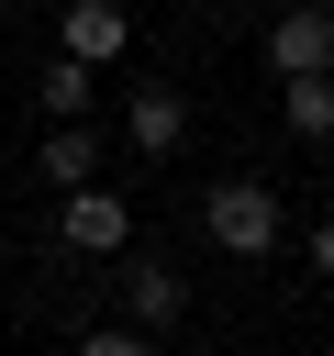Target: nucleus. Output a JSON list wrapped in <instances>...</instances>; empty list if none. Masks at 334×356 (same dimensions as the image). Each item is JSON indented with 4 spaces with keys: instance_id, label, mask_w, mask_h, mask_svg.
I'll use <instances>...</instances> for the list:
<instances>
[{
    "instance_id": "nucleus-1",
    "label": "nucleus",
    "mask_w": 334,
    "mask_h": 356,
    "mask_svg": "<svg viewBox=\"0 0 334 356\" xmlns=\"http://www.w3.org/2000/svg\"><path fill=\"white\" fill-rule=\"evenodd\" d=\"M200 222H212L223 256H278V234H289V211H278L267 178H223V189L200 200Z\"/></svg>"
},
{
    "instance_id": "nucleus-2",
    "label": "nucleus",
    "mask_w": 334,
    "mask_h": 356,
    "mask_svg": "<svg viewBox=\"0 0 334 356\" xmlns=\"http://www.w3.org/2000/svg\"><path fill=\"white\" fill-rule=\"evenodd\" d=\"M267 67H278V89H289V78H334V11H323V0H289V11L267 22Z\"/></svg>"
},
{
    "instance_id": "nucleus-3",
    "label": "nucleus",
    "mask_w": 334,
    "mask_h": 356,
    "mask_svg": "<svg viewBox=\"0 0 334 356\" xmlns=\"http://www.w3.org/2000/svg\"><path fill=\"white\" fill-rule=\"evenodd\" d=\"M56 234H67L78 256H122V245H134V211L89 178V189H67V222H56Z\"/></svg>"
},
{
    "instance_id": "nucleus-4",
    "label": "nucleus",
    "mask_w": 334,
    "mask_h": 356,
    "mask_svg": "<svg viewBox=\"0 0 334 356\" xmlns=\"http://www.w3.org/2000/svg\"><path fill=\"white\" fill-rule=\"evenodd\" d=\"M56 33H67V56H78V67H111V56L134 44V11H122V0H67V22H56Z\"/></svg>"
},
{
    "instance_id": "nucleus-5",
    "label": "nucleus",
    "mask_w": 334,
    "mask_h": 356,
    "mask_svg": "<svg viewBox=\"0 0 334 356\" xmlns=\"http://www.w3.org/2000/svg\"><path fill=\"white\" fill-rule=\"evenodd\" d=\"M122 134H134V156H178L189 145V100L178 89H134L122 100Z\"/></svg>"
},
{
    "instance_id": "nucleus-6",
    "label": "nucleus",
    "mask_w": 334,
    "mask_h": 356,
    "mask_svg": "<svg viewBox=\"0 0 334 356\" xmlns=\"http://www.w3.org/2000/svg\"><path fill=\"white\" fill-rule=\"evenodd\" d=\"M122 289H134V334H167V323L189 312V278H178V267H156V256H134V267H122Z\"/></svg>"
},
{
    "instance_id": "nucleus-7",
    "label": "nucleus",
    "mask_w": 334,
    "mask_h": 356,
    "mask_svg": "<svg viewBox=\"0 0 334 356\" xmlns=\"http://www.w3.org/2000/svg\"><path fill=\"white\" fill-rule=\"evenodd\" d=\"M278 122H289L301 145H323V134H334V78H289V89H278Z\"/></svg>"
},
{
    "instance_id": "nucleus-8",
    "label": "nucleus",
    "mask_w": 334,
    "mask_h": 356,
    "mask_svg": "<svg viewBox=\"0 0 334 356\" xmlns=\"http://www.w3.org/2000/svg\"><path fill=\"white\" fill-rule=\"evenodd\" d=\"M89 167H100V134L56 122V134H45V178H56V189H89Z\"/></svg>"
},
{
    "instance_id": "nucleus-9",
    "label": "nucleus",
    "mask_w": 334,
    "mask_h": 356,
    "mask_svg": "<svg viewBox=\"0 0 334 356\" xmlns=\"http://www.w3.org/2000/svg\"><path fill=\"white\" fill-rule=\"evenodd\" d=\"M89 100H100V78H89L78 56H56V67H45V111H56V122H78Z\"/></svg>"
},
{
    "instance_id": "nucleus-10",
    "label": "nucleus",
    "mask_w": 334,
    "mask_h": 356,
    "mask_svg": "<svg viewBox=\"0 0 334 356\" xmlns=\"http://www.w3.org/2000/svg\"><path fill=\"white\" fill-rule=\"evenodd\" d=\"M78 356H156V334H134V323H100V334H89Z\"/></svg>"
},
{
    "instance_id": "nucleus-11",
    "label": "nucleus",
    "mask_w": 334,
    "mask_h": 356,
    "mask_svg": "<svg viewBox=\"0 0 334 356\" xmlns=\"http://www.w3.org/2000/svg\"><path fill=\"white\" fill-rule=\"evenodd\" d=\"M312 267H323V278H334V211H323V222H312Z\"/></svg>"
},
{
    "instance_id": "nucleus-12",
    "label": "nucleus",
    "mask_w": 334,
    "mask_h": 356,
    "mask_svg": "<svg viewBox=\"0 0 334 356\" xmlns=\"http://www.w3.org/2000/svg\"><path fill=\"white\" fill-rule=\"evenodd\" d=\"M0 267H11V245H0Z\"/></svg>"
}]
</instances>
